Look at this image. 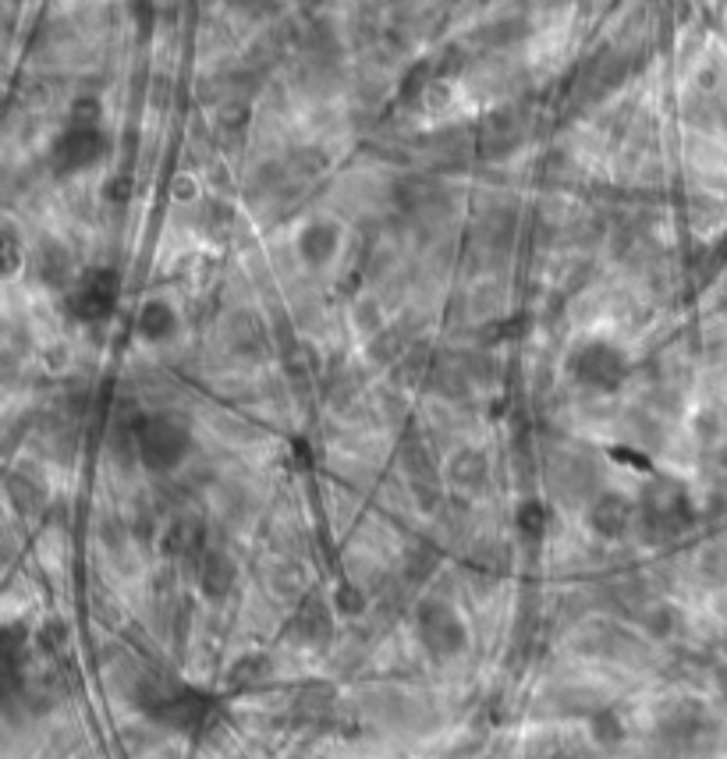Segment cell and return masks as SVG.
<instances>
[{
  "label": "cell",
  "instance_id": "cell-3",
  "mask_svg": "<svg viewBox=\"0 0 727 759\" xmlns=\"http://www.w3.org/2000/svg\"><path fill=\"white\" fill-rule=\"evenodd\" d=\"M568 369L582 387L610 394L625 384L628 359L618 345H610V341H600V337H596V341H586V345H579L575 352H571Z\"/></svg>",
  "mask_w": 727,
  "mask_h": 759
},
{
  "label": "cell",
  "instance_id": "cell-2",
  "mask_svg": "<svg viewBox=\"0 0 727 759\" xmlns=\"http://www.w3.org/2000/svg\"><path fill=\"white\" fill-rule=\"evenodd\" d=\"M107 157V135L96 118H71L50 146V171L71 178Z\"/></svg>",
  "mask_w": 727,
  "mask_h": 759
},
{
  "label": "cell",
  "instance_id": "cell-9",
  "mask_svg": "<svg viewBox=\"0 0 727 759\" xmlns=\"http://www.w3.org/2000/svg\"><path fill=\"white\" fill-rule=\"evenodd\" d=\"M174 330H178V313H174V306L164 302V298H146L139 306V313H135V334H139L142 341H149V345L167 341Z\"/></svg>",
  "mask_w": 727,
  "mask_h": 759
},
{
  "label": "cell",
  "instance_id": "cell-8",
  "mask_svg": "<svg viewBox=\"0 0 727 759\" xmlns=\"http://www.w3.org/2000/svg\"><path fill=\"white\" fill-rule=\"evenodd\" d=\"M196 579L206 600H224L238 582V564L224 550H203L196 564Z\"/></svg>",
  "mask_w": 727,
  "mask_h": 759
},
{
  "label": "cell",
  "instance_id": "cell-6",
  "mask_svg": "<svg viewBox=\"0 0 727 759\" xmlns=\"http://www.w3.org/2000/svg\"><path fill=\"white\" fill-rule=\"evenodd\" d=\"M206 696H199L196 689H174V692H164L149 703V713L164 724V728H174V731H192L203 724L206 717Z\"/></svg>",
  "mask_w": 727,
  "mask_h": 759
},
{
  "label": "cell",
  "instance_id": "cell-12",
  "mask_svg": "<svg viewBox=\"0 0 727 759\" xmlns=\"http://www.w3.org/2000/svg\"><path fill=\"white\" fill-rule=\"evenodd\" d=\"M515 529L525 540H540L547 533V504L540 497H529L515 508Z\"/></svg>",
  "mask_w": 727,
  "mask_h": 759
},
{
  "label": "cell",
  "instance_id": "cell-10",
  "mask_svg": "<svg viewBox=\"0 0 727 759\" xmlns=\"http://www.w3.org/2000/svg\"><path fill=\"white\" fill-rule=\"evenodd\" d=\"M337 249H341V231H337L334 224H323V220L309 224L302 231V238H298V252H302V259L313 263V267L330 263V259L337 256Z\"/></svg>",
  "mask_w": 727,
  "mask_h": 759
},
{
  "label": "cell",
  "instance_id": "cell-14",
  "mask_svg": "<svg viewBox=\"0 0 727 759\" xmlns=\"http://www.w3.org/2000/svg\"><path fill=\"white\" fill-rule=\"evenodd\" d=\"M298 628H302V635L309 642H320V639H327V632H330V618H327V611H323L320 603H309L302 611V618H298Z\"/></svg>",
  "mask_w": 727,
  "mask_h": 759
},
{
  "label": "cell",
  "instance_id": "cell-4",
  "mask_svg": "<svg viewBox=\"0 0 727 759\" xmlns=\"http://www.w3.org/2000/svg\"><path fill=\"white\" fill-rule=\"evenodd\" d=\"M415 632L433 660H451L469 646V628L444 600H426L415 611Z\"/></svg>",
  "mask_w": 727,
  "mask_h": 759
},
{
  "label": "cell",
  "instance_id": "cell-11",
  "mask_svg": "<svg viewBox=\"0 0 727 759\" xmlns=\"http://www.w3.org/2000/svg\"><path fill=\"white\" fill-rule=\"evenodd\" d=\"M199 533H203V529H199V522H192V518L171 522V529L164 533V554H174V557L199 554V540H203Z\"/></svg>",
  "mask_w": 727,
  "mask_h": 759
},
{
  "label": "cell",
  "instance_id": "cell-1",
  "mask_svg": "<svg viewBox=\"0 0 727 759\" xmlns=\"http://www.w3.org/2000/svg\"><path fill=\"white\" fill-rule=\"evenodd\" d=\"M192 451V430L185 419L171 412L142 415L135 423V454L142 469L149 472H174Z\"/></svg>",
  "mask_w": 727,
  "mask_h": 759
},
{
  "label": "cell",
  "instance_id": "cell-13",
  "mask_svg": "<svg viewBox=\"0 0 727 759\" xmlns=\"http://www.w3.org/2000/svg\"><path fill=\"white\" fill-rule=\"evenodd\" d=\"M451 479L458 486H465V490L486 483V458L483 454H476V451H462L451 462Z\"/></svg>",
  "mask_w": 727,
  "mask_h": 759
},
{
  "label": "cell",
  "instance_id": "cell-15",
  "mask_svg": "<svg viewBox=\"0 0 727 759\" xmlns=\"http://www.w3.org/2000/svg\"><path fill=\"white\" fill-rule=\"evenodd\" d=\"M337 611L341 614H362V607H366V596L359 593L355 586H337Z\"/></svg>",
  "mask_w": 727,
  "mask_h": 759
},
{
  "label": "cell",
  "instance_id": "cell-16",
  "mask_svg": "<svg viewBox=\"0 0 727 759\" xmlns=\"http://www.w3.org/2000/svg\"><path fill=\"white\" fill-rule=\"evenodd\" d=\"M593 731H596V738H600L603 745H614L621 738V724H618L614 713H600V717L593 720Z\"/></svg>",
  "mask_w": 727,
  "mask_h": 759
},
{
  "label": "cell",
  "instance_id": "cell-7",
  "mask_svg": "<svg viewBox=\"0 0 727 759\" xmlns=\"http://www.w3.org/2000/svg\"><path fill=\"white\" fill-rule=\"evenodd\" d=\"M635 518L632 501H625L621 493H600L589 508V529L603 540H621L628 533V525Z\"/></svg>",
  "mask_w": 727,
  "mask_h": 759
},
{
  "label": "cell",
  "instance_id": "cell-5",
  "mask_svg": "<svg viewBox=\"0 0 727 759\" xmlns=\"http://www.w3.org/2000/svg\"><path fill=\"white\" fill-rule=\"evenodd\" d=\"M118 291H121V281L110 267L86 270L68 295L71 316L82 323H103L114 313V306H118Z\"/></svg>",
  "mask_w": 727,
  "mask_h": 759
}]
</instances>
